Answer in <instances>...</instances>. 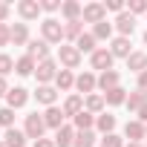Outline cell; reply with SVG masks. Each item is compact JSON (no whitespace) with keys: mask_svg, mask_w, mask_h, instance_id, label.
I'll list each match as a JSON object with an SVG mask.
<instances>
[{"mask_svg":"<svg viewBox=\"0 0 147 147\" xmlns=\"http://www.w3.org/2000/svg\"><path fill=\"white\" fill-rule=\"evenodd\" d=\"M40 35H43L46 43H61V40H63V23L55 20V18H46V20L40 23Z\"/></svg>","mask_w":147,"mask_h":147,"instance_id":"obj_1","label":"cell"},{"mask_svg":"<svg viewBox=\"0 0 147 147\" xmlns=\"http://www.w3.org/2000/svg\"><path fill=\"white\" fill-rule=\"evenodd\" d=\"M23 133L29 136V138H43V133H46V121H43V115H38V113H32V115H26V124H23Z\"/></svg>","mask_w":147,"mask_h":147,"instance_id":"obj_2","label":"cell"},{"mask_svg":"<svg viewBox=\"0 0 147 147\" xmlns=\"http://www.w3.org/2000/svg\"><path fill=\"white\" fill-rule=\"evenodd\" d=\"M58 63L49 58V61H40L38 63V69H35V78H38V84H49V81H55L58 78Z\"/></svg>","mask_w":147,"mask_h":147,"instance_id":"obj_3","label":"cell"},{"mask_svg":"<svg viewBox=\"0 0 147 147\" xmlns=\"http://www.w3.org/2000/svg\"><path fill=\"white\" fill-rule=\"evenodd\" d=\"M113 52L104 46V49H95L92 55H90V63H92V69H101V72H107V69H113Z\"/></svg>","mask_w":147,"mask_h":147,"instance_id":"obj_4","label":"cell"},{"mask_svg":"<svg viewBox=\"0 0 147 147\" xmlns=\"http://www.w3.org/2000/svg\"><path fill=\"white\" fill-rule=\"evenodd\" d=\"M84 23H101V20H107V9H104V3H87L84 6Z\"/></svg>","mask_w":147,"mask_h":147,"instance_id":"obj_5","label":"cell"},{"mask_svg":"<svg viewBox=\"0 0 147 147\" xmlns=\"http://www.w3.org/2000/svg\"><path fill=\"white\" fill-rule=\"evenodd\" d=\"M58 61L66 66V69H75L81 63V52L75 46H58Z\"/></svg>","mask_w":147,"mask_h":147,"instance_id":"obj_6","label":"cell"},{"mask_svg":"<svg viewBox=\"0 0 147 147\" xmlns=\"http://www.w3.org/2000/svg\"><path fill=\"white\" fill-rule=\"evenodd\" d=\"M75 136H78L75 124H63L61 130H55V147H72L75 144Z\"/></svg>","mask_w":147,"mask_h":147,"instance_id":"obj_7","label":"cell"},{"mask_svg":"<svg viewBox=\"0 0 147 147\" xmlns=\"http://www.w3.org/2000/svg\"><path fill=\"white\" fill-rule=\"evenodd\" d=\"M26 55H32L38 63H40V61H49V43H46L43 38H40V40H29V43H26Z\"/></svg>","mask_w":147,"mask_h":147,"instance_id":"obj_8","label":"cell"},{"mask_svg":"<svg viewBox=\"0 0 147 147\" xmlns=\"http://www.w3.org/2000/svg\"><path fill=\"white\" fill-rule=\"evenodd\" d=\"M26 101H29V92H26L23 87H12V90L6 92V107H12V110L26 107Z\"/></svg>","mask_w":147,"mask_h":147,"instance_id":"obj_9","label":"cell"},{"mask_svg":"<svg viewBox=\"0 0 147 147\" xmlns=\"http://www.w3.org/2000/svg\"><path fill=\"white\" fill-rule=\"evenodd\" d=\"M35 98H38V104H46V107H55V98H58V90H55V87H49V84H38V90H35Z\"/></svg>","mask_w":147,"mask_h":147,"instance_id":"obj_10","label":"cell"},{"mask_svg":"<svg viewBox=\"0 0 147 147\" xmlns=\"http://www.w3.org/2000/svg\"><path fill=\"white\" fill-rule=\"evenodd\" d=\"M18 12H20V18H23V20H35L43 9H40L38 0H20V3H18Z\"/></svg>","mask_w":147,"mask_h":147,"instance_id":"obj_11","label":"cell"},{"mask_svg":"<svg viewBox=\"0 0 147 147\" xmlns=\"http://www.w3.org/2000/svg\"><path fill=\"white\" fill-rule=\"evenodd\" d=\"M75 87L81 90V95H92V90L98 87V78L92 75V72H81V75L75 78Z\"/></svg>","mask_w":147,"mask_h":147,"instance_id":"obj_12","label":"cell"},{"mask_svg":"<svg viewBox=\"0 0 147 147\" xmlns=\"http://www.w3.org/2000/svg\"><path fill=\"white\" fill-rule=\"evenodd\" d=\"M61 15H63L66 20H81L84 6L78 3V0H63V3H61Z\"/></svg>","mask_w":147,"mask_h":147,"instance_id":"obj_13","label":"cell"},{"mask_svg":"<svg viewBox=\"0 0 147 147\" xmlns=\"http://www.w3.org/2000/svg\"><path fill=\"white\" fill-rule=\"evenodd\" d=\"M115 29L121 32V38H130L133 29H136V18H133L130 12H121V15L115 18Z\"/></svg>","mask_w":147,"mask_h":147,"instance_id":"obj_14","label":"cell"},{"mask_svg":"<svg viewBox=\"0 0 147 147\" xmlns=\"http://www.w3.org/2000/svg\"><path fill=\"white\" fill-rule=\"evenodd\" d=\"M130 46H133V43H130V38H121V35H118V38L113 40L110 52H113V58H124V61H127V58L133 55V49H130Z\"/></svg>","mask_w":147,"mask_h":147,"instance_id":"obj_15","label":"cell"},{"mask_svg":"<svg viewBox=\"0 0 147 147\" xmlns=\"http://www.w3.org/2000/svg\"><path fill=\"white\" fill-rule=\"evenodd\" d=\"M124 136L130 138V141H138L141 144V138H147V127L136 118V121H127V127H124Z\"/></svg>","mask_w":147,"mask_h":147,"instance_id":"obj_16","label":"cell"},{"mask_svg":"<svg viewBox=\"0 0 147 147\" xmlns=\"http://www.w3.org/2000/svg\"><path fill=\"white\" fill-rule=\"evenodd\" d=\"M63 110H58V107H46V113H43V121H46V127H52V130H61L63 127Z\"/></svg>","mask_w":147,"mask_h":147,"instance_id":"obj_17","label":"cell"},{"mask_svg":"<svg viewBox=\"0 0 147 147\" xmlns=\"http://www.w3.org/2000/svg\"><path fill=\"white\" fill-rule=\"evenodd\" d=\"M61 110H63V115L75 118L78 113H84V98H81V95H69V98L63 101V107H61Z\"/></svg>","mask_w":147,"mask_h":147,"instance_id":"obj_18","label":"cell"},{"mask_svg":"<svg viewBox=\"0 0 147 147\" xmlns=\"http://www.w3.org/2000/svg\"><path fill=\"white\" fill-rule=\"evenodd\" d=\"M115 87H118V72H115V69H107V72L98 75V90H101V92H110V90H115Z\"/></svg>","mask_w":147,"mask_h":147,"instance_id":"obj_19","label":"cell"},{"mask_svg":"<svg viewBox=\"0 0 147 147\" xmlns=\"http://www.w3.org/2000/svg\"><path fill=\"white\" fill-rule=\"evenodd\" d=\"M26 138H29V136H26L23 130L12 127V130H6V136H3V144H6V147H23V144H26Z\"/></svg>","mask_w":147,"mask_h":147,"instance_id":"obj_20","label":"cell"},{"mask_svg":"<svg viewBox=\"0 0 147 147\" xmlns=\"http://www.w3.org/2000/svg\"><path fill=\"white\" fill-rule=\"evenodd\" d=\"M81 35H84V18H81V20H66V23H63V38H66V40H78Z\"/></svg>","mask_w":147,"mask_h":147,"instance_id":"obj_21","label":"cell"},{"mask_svg":"<svg viewBox=\"0 0 147 147\" xmlns=\"http://www.w3.org/2000/svg\"><path fill=\"white\" fill-rule=\"evenodd\" d=\"M35 69H38V61L32 55H23V58L15 61V72H18V75H32Z\"/></svg>","mask_w":147,"mask_h":147,"instance_id":"obj_22","label":"cell"},{"mask_svg":"<svg viewBox=\"0 0 147 147\" xmlns=\"http://www.w3.org/2000/svg\"><path fill=\"white\" fill-rule=\"evenodd\" d=\"M104 104H107V101H104V95H95V92L84 98V110H87V113H92V115H101V113H104Z\"/></svg>","mask_w":147,"mask_h":147,"instance_id":"obj_23","label":"cell"},{"mask_svg":"<svg viewBox=\"0 0 147 147\" xmlns=\"http://www.w3.org/2000/svg\"><path fill=\"white\" fill-rule=\"evenodd\" d=\"M127 69H133V72H141L147 69V52H133L130 58H127Z\"/></svg>","mask_w":147,"mask_h":147,"instance_id":"obj_24","label":"cell"},{"mask_svg":"<svg viewBox=\"0 0 147 147\" xmlns=\"http://www.w3.org/2000/svg\"><path fill=\"white\" fill-rule=\"evenodd\" d=\"M12 43H15V46L29 43V26H26V23H12Z\"/></svg>","mask_w":147,"mask_h":147,"instance_id":"obj_25","label":"cell"},{"mask_svg":"<svg viewBox=\"0 0 147 147\" xmlns=\"http://www.w3.org/2000/svg\"><path fill=\"white\" fill-rule=\"evenodd\" d=\"M72 121H75V130H78V133H84V130H92V127H95V115H92V113H87V110H84V113H78Z\"/></svg>","mask_w":147,"mask_h":147,"instance_id":"obj_26","label":"cell"},{"mask_svg":"<svg viewBox=\"0 0 147 147\" xmlns=\"http://www.w3.org/2000/svg\"><path fill=\"white\" fill-rule=\"evenodd\" d=\"M75 49H78L81 55H84V52L92 55V52H95V35H92V32H84V35L75 40Z\"/></svg>","mask_w":147,"mask_h":147,"instance_id":"obj_27","label":"cell"},{"mask_svg":"<svg viewBox=\"0 0 147 147\" xmlns=\"http://www.w3.org/2000/svg\"><path fill=\"white\" fill-rule=\"evenodd\" d=\"M95 127H98L104 136H110V133L115 130V115H110V113H101V115H95Z\"/></svg>","mask_w":147,"mask_h":147,"instance_id":"obj_28","label":"cell"},{"mask_svg":"<svg viewBox=\"0 0 147 147\" xmlns=\"http://www.w3.org/2000/svg\"><path fill=\"white\" fill-rule=\"evenodd\" d=\"M55 87L58 90H72V87H75V75H72V69H61L58 72V78H55Z\"/></svg>","mask_w":147,"mask_h":147,"instance_id":"obj_29","label":"cell"},{"mask_svg":"<svg viewBox=\"0 0 147 147\" xmlns=\"http://www.w3.org/2000/svg\"><path fill=\"white\" fill-rule=\"evenodd\" d=\"M104 101H107V104H113V107H118V104H127V90H124V87H115V90L104 92Z\"/></svg>","mask_w":147,"mask_h":147,"instance_id":"obj_30","label":"cell"},{"mask_svg":"<svg viewBox=\"0 0 147 147\" xmlns=\"http://www.w3.org/2000/svg\"><path fill=\"white\" fill-rule=\"evenodd\" d=\"M144 104H147V92L136 90V92H130V95H127V107H130V110H136V113H138Z\"/></svg>","mask_w":147,"mask_h":147,"instance_id":"obj_31","label":"cell"},{"mask_svg":"<svg viewBox=\"0 0 147 147\" xmlns=\"http://www.w3.org/2000/svg\"><path fill=\"white\" fill-rule=\"evenodd\" d=\"M92 35H95V40H107V38L113 35V23H107V20L95 23V26H92Z\"/></svg>","mask_w":147,"mask_h":147,"instance_id":"obj_32","label":"cell"},{"mask_svg":"<svg viewBox=\"0 0 147 147\" xmlns=\"http://www.w3.org/2000/svg\"><path fill=\"white\" fill-rule=\"evenodd\" d=\"M92 144H95V133L92 130H84V133L75 136V144H72V147H92Z\"/></svg>","mask_w":147,"mask_h":147,"instance_id":"obj_33","label":"cell"},{"mask_svg":"<svg viewBox=\"0 0 147 147\" xmlns=\"http://www.w3.org/2000/svg\"><path fill=\"white\" fill-rule=\"evenodd\" d=\"M0 127H6V130L15 127V110H12V107H3V110H0Z\"/></svg>","mask_w":147,"mask_h":147,"instance_id":"obj_34","label":"cell"},{"mask_svg":"<svg viewBox=\"0 0 147 147\" xmlns=\"http://www.w3.org/2000/svg\"><path fill=\"white\" fill-rule=\"evenodd\" d=\"M9 72H15V61H12V58H9L6 52H0V75L6 78Z\"/></svg>","mask_w":147,"mask_h":147,"instance_id":"obj_35","label":"cell"},{"mask_svg":"<svg viewBox=\"0 0 147 147\" xmlns=\"http://www.w3.org/2000/svg\"><path fill=\"white\" fill-rule=\"evenodd\" d=\"M101 147H124V141H121V136L110 133V136H104V138H101Z\"/></svg>","mask_w":147,"mask_h":147,"instance_id":"obj_36","label":"cell"},{"mask_svg":"<svg viewBox=\"0 0 147 147\" xmlns=\"http://www.w3.org/2000/svg\"><path fill=\"white\" fill-rule=\"evenodd\" d=\"M9 43H12V26L0 23V46H9Z\"/></svg>","mask_w":147,"mask_h":147,"instance_id":"obj_37","label":"cell"},{"mask_svg":"<svg viewBox=\"0 0 147 147\" xmlns=\"http://www.w3.org/2000/svg\"><path fill=\"white\" fill-rule=\"evenodd\" d=\"M141 12H147V3H144V0H130V15L136 18V15H141Z\"/></svg>","mask_w":147,"mask_h":147,"instance_id":"obj_38","label":"cell"},{"mask_svg":"<svg viewBox=\"0 0 147 147\" xmlns=\"http://www.w3.org/2000/svg\"><path fill=\"white\" fill-rule=\"evenodd\" d=\"M104 9H110V12H124V3H121V0H107V3H104Z\"/></svg>","mask_w":147,"mask_h":147,"instance_id":"obj_39","label":"cell"},{"mask_svg":"<svg viewBox=\"0 0 147 147\" xmlns=\"http://www.w3.org/2000/svg\"><path fill=\"white\" fill-rule=\"evenodd\" d=\"M40 9H43V12H58V9H61V3H58V0H43Z\"/></svg>","mask_w":147,"mask_h":147,"instance_id":"obj_40","label":"cell"},{"mask_svg":"<svg viewBox=\"0 0 147 147\" xmlns=\"http://www.w3.org/2000/svg\"><path fill=\"white\" fill-rule=\"evenodd\" d=\"M138 90H141V92H147V69L138 75Z\"/></svg>","mask_w":147,"mask_h":147,"instance_id":"obj_41","label":"cell"},{"mask_svg":"<svg viewBox=\"0 0 147 147\" xmlns=\"http://www.w3.org/2000/svg\"><path fill=\"white\" fill-rule=\"evenodd\" d=\"M35 147H55V138H38Z\"/></svg>","mask_w":147,"mask_h":147,"instance_id":"obj_42","label":"cell"},{"mask_svg":"<svg viewBox=\"0 0 147 147\" xmlns=\"http://www.w3.org/2000/svg\"><path fill=\"white\" fill-rule=\"evenodd\" d=\"M6 18H9V6L0 3V23H6Z\"/></svg>","mask_w":147,"mask_h":147,"instance_id":"obj_43","label":"cell"},{"mask_svg":"<svg viewBox=\"0 0 147 147\" xmlns=\"http://www.w3.org/2000/svg\"><path fill=\"white\" fill-rule=\"evenodd\" d=\"M138 121H141V124H147V104L138 110Z\"/></svg>","mask_w":147,"mask_h":147,"instance_id":"obj_44","label":"cell"},{"mask_svg":"<svg viewBox=\"0 0 147 147\" xmlns=\"http://www.w3.org/2000/svg\"><path fill=\"white\" fill-rule=\"evenodd\" d=\"M6 92H9V87H6V78H3V75H0V98H3Z\"/></svg>","mask_w":147,"mask_h":147,"instance_id":"obj_45","label":"cell"},{"mask_svg":"<svg viewBox=\"0 0 147 147\" xmlns=\"http://www.w3.org/2000/svg\"><path fill=\"white\" fill-rule=\"evenodd\" d=\"M124 147H141V144H138V141H127Z\"/></svg>","mask_w":147,"mask_h":147,"instance_id":"obj_46","label":"cell"},{"mask_svg":"<svg viewBox=\"0 0 147 147\" xmlns=\"http://www.w3.org/2000/svg\"><path fill=\"white\" fill-rule=\"evenodd\" d=\"M144 43H147V32H144Z\"/></svg>","mask_w":147,"mask_h":147,"instance_id":"obj_47","label":"cell"},{"mask_svg":"<svg viewBox=\"0 0 147 147\" xmlns=\"http://www.w3.org/2000/svg\"><path fill=\"white\" fill-rule=\"evenodd\" d=\"M0 147H6V144H3V141H0Z\"/></svg>","mask_w":147,"mask_h":147,"instance_id":"obj_48","label":"cell"},{"mask_svg":"<svg viewBox=\"0 0 147 147\" xmlns=\"http://www.w3.org/2000/svg\"><path fill=\"white\" fill-rule=\"evenodd\" d=\"M144 127H147V124H144Z\"/></svg>","mask_w":147,"mask_h":147,"instance_id":"obj_49","label":"cell"}]
</instances>
